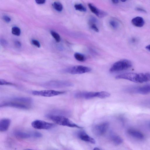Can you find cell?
Returning a JSON list of instances; mask_svg holds the SVG:
<instances>
[{"label":"cell","mask_w":150,"mask_h":150,"mask_svg":"<svg viewBox=\"0 0 150 150\" xmlns=\"http://www.w3.org/2000/svg\"><path fill=\"white\" fill-rule=\"evenodd\" d=\"M117 79H124L138 83H143L150 81V73H128L116 76Z\"/></svg>","instance_id":"obj_1"},{"label":"cell","mask_w":150,"mask_h":150,"mask_svg":"<svg viewBox=\"0 0 150 150\" xmlns=\"http://www.w3.org/2000/svg\"><path fill=\"white\" fill-rule=\"evenodd\" d=\"M46 117L56 124L60 125L80 129L83 128L74 123L66 117L61 115L48 114L46 115Z\"/></svg>","instance_id":"obj_2"},{"label":"cell","mask_w":150,"mask_h":150,"mask_svg":"<svg viewBox=\"0 0 150 150\" xmlns=\"http://www.w3.org/2000/svg\"><path fill=\"white\" fill-rule=\"evenodd\" d=\"M132 66V63L130 61L126 59H122L114 63L109 71L111 72L122 71L131 68Z\"/></svg>","instance_id":"obj_3"},{"label":"cell","mask_w":150,"mask_h":150,"mask_svg":"<svg viewBox=\"0 0 150 150\" xmlns=\"http://www.w3.org/2000/svg\"><path fill=\"white\" fill-rule=\"evenodd\" d=\"M42 86L50 88H60L72 87L74 84L71 82L66 81L53 80L43 83Z\"/></svg>","instance_id":"obj_4"},{"label":"cell","mask_w":150,"mask_h":150,"mask_svg":"<svg viewBox=\"0 0 150 150\" xmlns=\"http://www.w3.org/2000/svg\"><path fill=\"white\" fill-rule=\"evenodd\" d=\"M0 106V107H8L27 110L30 109L31 105L24 104L12 98L9 101H5L1 104Z\"/></svg>","instance_id":"obj_5"},{"label":"cell","mask_w":150,"mask_h":150,"mask_svg":"<svg viewBox=\"0 0 150 150\" xmlns=\"http://www.w3.org/2000/svg\"><path fill=\"white\" fill-rule=\"evenodd\" d=\"M91 69L88 67L78 65H75L65 69L64 72L73 74H81L91 71Z\"/></svg>","instance_id":"obj_6"},{"label":"cell","mask_w":150,"mask_h":150,"mask_svg":"<svg viewBox=\"0 0 150 150\" xmlns=\"http://www.w3.org/2000/svg\"><path fill=\"white\" fill-rule=\"evenodd\" d=\"M65 93L64 91L48 90L41 91H34L32 92L33 95L45 97H51L62 94Z\"/></svg>","instance_id":"obj_7"},{"label":"cell","mask_w":150,"mask_h":150,"mask_svg":"<svg viewBox=\"0 0 150 150\" xmlns=\"http://www.w3.org/2000/svg\"><path fill=\"white\" fill-rule=\"evenodd\" d=\"M32 126L37 129H48L54 127L55 124L40 120H36L31 123Z\"/></svg>","instance_id":"obj_8"},{"label":"cell","mask_w":150,"mask_h":150,"mask_svg":"<svg viewBox=\"0 0 150 150\" xmlns=\"http://www.w3.org/2000/svg\"><path fill=\"white\" fill-rule=\"evenodd\" d=\"M126 91L131 93H137L143 95L148 94L150 93V84L129 88L127 89Z\"/></svg>","instance_id":"obj_9"},{"label":"cell","mask_w":150,"mask_h":150,"mask_svg":"<svg viewBox=\"0 0 150 150\" xmlns=\"http://www.w3.org/2000/svg\"><path fill=\"white\" fill-rule=\"evenodd\" d=\"M109 125L108 122H103L95 125L93 128V132L96 135L101 136L105 133Z\"/></svg>","instance_id":"obj_10"},{"label":"cell","mask_w":150,"mask_h":150,"mask_svg":"<svg viewBox=\"0 0 150 150\" xmlns=\"http://www.w3.org/2000/svg\"><path fill=\"white\" fill-rule=\"evenodd\" d=\"M98 92L80 91L76 93L74 97L78 99H90L97 97Z\"/></svg>","instance_id":"obj_11"},{"label":"cell","mask_w":150,"mask_h":150,"mask_svg":"<svg viewBox=\"0 0 150 150\" xmlns=\"http://www.w3.org/2000/svg\"><path fill=\"white\" fill-rule=\"evenodd\" d=\"M88 6L91 11L99 18H103L108 14L107 12L98 8L91 3H88Z\"/></svg>","instance_id":"obj_12"},{"label":"cell","mask_w":150,"mask_h":150,"mask_svg":"<svg viewBox=\"0 0 150 150\" xmlns=\"http://www.w3.org/2000/svg\"><path fill=\"white\" fill-rule=\"evenodd\" d=\"M128 134L132 137L138 139H142L144 138L143 133L137 130L134 129H129L127 130Z\"/></svg>","instance_id":"obj_13"},{"label":"cell","mask_w":150,"mask_h":150,"mask_svg":"<svg viewBox=\"0 0 150 150\" xmlns=\"http://www.w3.org/2000/svg\"><path fill=\"white\" fill-rule=\"evenodd\" d=\"M78 136L81 140L91 143H95V140L92 137L89 136L85 131H81L78 133Z\"/></svg>","instance_id":"obj_14"},{"label":"cell","mask_w":150,"mask_h":150,"mask_svg":"<svg viewBox=\"0 0 150 150\" xmlns=\"http://www.w3.org/2000/svg\"><path fill=\"white\" fill-rule=\"evenodd\" d=\"M11 123V120L8 118H3L0 121V131L4 132L8 129Z\"/></svg>","instance_id":"obj_15"},{"label":"cell","mask_w":150,"mask_h":150,"mask_svg":"<svg viewBox=\"0 0 150 150\" xmlns=\"http://www.w3.org/2000/svg\"><path fill=\"white\" fill-rule=\"evenodd\" d=\"M15 136L19 139H26L32 137L31 132L28 133L20 131H16L14 133Z\"/></svg>","instance_id":"obj_16"},{"label":"cell","mask_w":150,"mask_h":150,"mask_svg":"<svg viewBox=\"0 0 150 150\" xmlns=\"http://www.w3.org/2000/svg\"><path fill=\"white\" fill-rule=\"evenodd\" d=\"M131 23L134 25L138 27H142L145 23L143 18L140 16H137L133 18L131 21Z\"/></svg>","instance_id":"obj_17"},{"label":"cell","mask_w":150,"mask_h":150,"mask_svg":"<svg viewBox=\"0 0 150 150\" xmlns=\"http://www.w3.org/2000/svg\"><path fill=\"white\" fill-rule=\"evenodd\" d=\"M111 139L113 143L115 145H119L121 144L123 141V139L120 136L114 134L112 137Z\"/></svg>","instance_id":"obj_18"},{"label":"cell","mask_w":150,"mask_h":150,"mask_svg":"<svg viewBox=\"0 0 150 150\" xmlns=\"http://www.w3.org/2000/svg\"><path fill=\"white\" fill-rule=\"evenodd\" d=\"M110 26L114 29H117L119 26V23L117 20L114 19H110L109 21Z\"/></svg>","instance_id":"obj_19"},{"label":"cell","mask_w":150,"mask_h":150,"mask_svg":"<svg viewBox=\"0 0 150 150\" xmlns=\"http://www.w3.org/2000/svg\"><path fill=\"white\" fill-rule=\"evenodd\" d=\"M54 8L56 11L59 12L61 11L63 8L62 4L59 2L55 1L52 4Z\"/></svg>","instance_id":"obj_20"},{"label":"cell","mask_w":150,"mask_h":150,"mask_svg":"<svg viewBox=\"0 0 150 150\" xmlns=\"http://www.w3.org/2000/svg\"><path fill=\"white\" fill-rule=\"evenodd\" d=\"M110 94L108 92L105 91L98 92L97 98L104 99L109 97Z\"/></svg>","instance_id":"obj_21"},{"label":"cell","mask_w":150,"mask_h":150,"mask_svg":"<svg viewBox=\"0 0 150 150\" xmlns=\"http://www.w3.org/2000/svg\"><path fill=\"white\" fill-rule=\"evenodd\" d=\"M74 56L77 60L81 62L84 61L86 60L85 56L82 54L79 53H76L74 54Z\"/></svg>","instance_id":"obj_22"},{"label":"cell","mask_w":150,"mask_h":150,"mask_svg":"<svg viewBox=\"0 0 150 150\" xmlns=\"http://www.w3.org/2000/svg\"><path fill=\"white\" fill-rule=\"evenodd\" d=\"M74 7L76 10L82 12L86 11V8L81 4H75Z\"/></svg>","instance_id":"obj_23"},{"label":"cell","mask_w":150,"mask_h":150,"mask_svg":"<svg viewBox=\"0 0 150 150\" xmlns=\"http://www.w3.org/2000/svg\"><path fill=\"white\" fill-rule=\"evenodd\" d=\"M50 33L57 42H58L60 41V37L58 33L54 31L51 30L50 31Z\"/></svg>","instance_id":"obj_24"},{"label":"cell","mask_w":150,"mask_h":150,"mask_svg":"<svg viewBox=\"0 0 150 150\" xmlns=\"http://www.w3.org/2000/svg\"><path fill=\"white\" fill-rule=\"evenodd\" d=\"M21 30L18 27L15 26L12 28V33L16 36H19L21 34Z\"/></svg>","instance_id":"obj_25"},{"label":"cell","mask_w":150,"mask_h":150,"mask_svg":"<svg viewBox=\"0 0 150 150\" xmlns=\"http://www.w3.org/2000/svg\"><path fill=\"white\" fill-rule=\"evenodd\" d=\"M0 85H16L15 84L1 79H0Z\"/></svg>","instance_id":"obj_26"},{"label":"cell","mask_w":150,"mask_h":150,"mask_svg":"<svg viewBox=\"0 0 150 150\" xmlns=\"http://www.w3.org/2000/svg\"><path fill=\"white\" fill-rule=\"evenodd\" d=\"M32 132V137L39 138H40L42 136L41 133L37 131H33Z\"/></svg>","instance_id":"obj_27"},{"label":"cell","mask_w":150,"mask_h":150,"mask_svg":"<svg viewBox=\"0 0 150 150\" xmlns=\"http://www.w3.org/2000/svg\"><path fill=\"white\" fill-rule=\"evenodd\" d=\"M91 28L95 31L98 32L99 30L95 23H89Z\"/></svg>","instance_id":"obj_28"},{"label":"cell","mask_w":150,"mask_h":150,"mask_svg":"<svg viewBox=\"0 0 150 150\" xmlns=\"http://www.w3.org/2000/svg\"><path fill=\"white\" fill-rule=\"evenodd\" d=\"M32 44L38 47H40V45L39 42L35 40H32L31 41Z\"/></svg>","instance_id":"obj_29"},{"label":"cell","mask_w":150,"mask_h":150,"mask_svg":"<svg viewBox=\"0 0 150 150\" xmlns=\"http://www.w3.org/2000/svg\"><path fill=\"white\" fill-rule=\"evenodd\" d=\"M89 23H95L97 22V20L96 18L94 17H91L89 19Z\"/></svg>","instance_id":"obj_30"},{"label":"cell","mask_w":150,"mask_h":150,"mask_svg":"<svg viewBox=\"0 0 150 150\" xmlns=\"http://www.w3.org/2000/svg\"><path fill=\"white\" fill-rule=\"evenodd\" d=\"M3 18L4 21L7 23H9L11 21V18L7 16H3Z\"/></svg>","instance_id":"obj_31"},{"label":"cell","mask_w":150,"mask_h":150,"mask_svg":"<svg viewBox=\"0 0 150 150\" xmlns=\"http://www.w3.org/2000/svg\"><path fill=\"white\" fill-rule=\"evenodd\" d=\"M15 46L18 47L19 48L21 47V44L20 42L18 41H16L15 42Z\"/></svg>","instance_id":"obj_32"},{"label":"cell","mask_w":150,"mask_h":150,"mask_svg":"<svg viewBox=\"0 0 150 150\" xmlns=\"http://www.w3.org/2000/svg\"><path fill=\"white\" fill-rule=\"evenodd\" d=\"M45 0H36V3L39 4H44L45 2Z\"/></svg>","instance_id":"obj_33"},{"label":"cell","mask_w":150,"mask_h":150,"mask_svg":"<svg viewBox=\"0 0 150 150\" xmlns=\"http://www.w3.org/2000/svg\"><path fill=\"white\" fill-rule=\"evenodd\" d=\"M136 10L141 11L143 12L146 13V11L144 9L142 8L137 7L136 8Z\"/></svg>","instance_id":"obj_34"},{"label":"cell","mask_w":150,"mask_h":150,"mask_svg":"<svg viewBox=\"0 0 150 150\" xmlns=\"http://www.w3.org/2000/svg\"><path fill=\"white\" fill-rule=\"evenodd\" d=\"M1 42L2 43V45H5L7 44V42L4 40H1Z\"/></svg>","instance_id":"obj_35"},{"label":"cell","mask_w":150,"mask_h":150,"mask_svg":"<svg viewBox=\"0 0 150 150\" xmlns=\"http://www.w3.org/2000/svg\"><path fill=\"white\" fill-rule=\"evenodd\" d=\"M112 1L114 4H117L119 3V1L118 0H112Z\"/></svg>","instance_id":"obj_36"},{"label":"cell","mask_w":150,"mask_h":150,"mask_svg":"<svg viewBox=\"0 0 150 150\" xmlns=\"http://www.w3.org/2000/svg\"><path fill=\"white\" fill-rule=\"evenodd\" d=\"M146 48L150 51V44L146 46Z\"/></svg>","instance_id":"obj_37"},{"label":"cell","mask_w":150,"mask_h":150,"mask_svg":"<svg viewBox=\"0 0 150 150\" xmlns=\"http://www.w3.org/2000/svg\"><path fill=\"white\" fill-rule=\"evenodd\" d=\"M93 150H100L98 148L95 147L93 149Z\"/></svg>","instance_id":"obj_38"},{"label":"cell","mask_w":150,"mask_h":150,"mask_svg":"<svg viewBox=\"0 0 150 150\" xmlns=\"http://www.w3.org/2000/svg\"><path fill=\"white\" fill-rule=\"evenodd\" d=\"M149 127L150 128V122H149Z\"/></svg>","instance_id":"obj_39"},{"label":"cell","mask_w":150,"mask_h":150,"mask_svg":"<svg viewBox=\"0 0 150 150\" xmlns=\"http://www.w3.org/2000/svg\"><path fill=\"white\" fill-rule=\"evenodd\" d=\"M126 1V0H121V1L122 2H125Z\"/></svg>","instance_id":"obj_40"},{"label":"cell","mask_w":150,"mask_h":150,"mask_svg":"<svg viewBox=\"0 0 150 150\" xmlns=\"http://www.w3.org/2000/svg\"><path fill=\"white\" fill-rule=\"evenodd\" d=\"M24 150H33L31 149H25Z\"/></svg>","instance_id":"obj_41"}]
</instances>
